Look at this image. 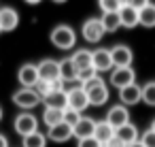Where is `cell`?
<instances>
[{"mask_svg": "<svg viewBox=\"0 0 155 147\" xmlns=\"http://www.w3.org/2000/svg\"><path fill=\"white\" fill-rule=\"evenodd\" d=\"M83 90L87 92V100H89V107H102L108 102V85L104 83V79L100 75H96L94 79L85 81L83 83Z\"/></svg>", "mask_w": 155, "mask_h": 147, "instance_id": "1", "label": "cell"}, {"mask_svg": "<svg viewBox=\"0 0 155 147\" xmlns=\"http://www.w3.org/2000/svg\"><path fill=\"white\" fill-rule=\"evenodd\" d=\"M49 39H51V43H53L58 49H62V51H68V49H72V47L77 45V32H74L70 26H66V24L55 26V28L51 30Z\"/></svg>", "mask_w": 155, "mask_h": 147, "instance_id": "2", "label": "cell"}, {"mask_svg": "<svg viewBox=\"0 0 155 147\" xmlns=\"http://www.w3.org/2000/svg\"><path fill=\"white\" fill-rule=\"evenodd\" d=\"M104 28H102V22H100V17H89V19H85L83 22V26H81V36L87 41V43H100L102 39H104Z\"/></svg>", "mask_w": 155, "mask_h": 147, "instance_id": "3", "label": "cell"}, {"mask_svg": "<svg viewBox=\"0 0 155 147\" xmlns=\"http://www.w3.org/2000/svg\"><path fill=\"white\" fill-rule=\"evenodd\" d=\"M11 100H13L15 107H19V109H24V111H30V109H34V107H38V104L43 102L41 96H38L34 90H28V87L15 90V94L11 96Z\"/></svg>", "mask_w": 155, "mask_h": 147, "instance_id": "4", "label": "cell"}, {"mask_svg": "<svg viewBox=\"0 0 155 147\" xmlns=\"http://www.w3.org/2000/svg\"><path fill=\"white\" fill-rule=\"evenodd\" d=\"M13 128H15V132L24 138V136H28V134L38 132V119H36L30 111H24V113H19V115L13 119Z\"/></svg>", "mask_w": 155, "mask_h": 147, "instance_id": "5", "label": "cell"}, {"mask_svg": "<svg viewBox=\"0 0 155 147\" xmlns=\"http://www.w3.org/2000/svg\"><path fill=\"white\" fill-rule=\"evenodd\" d=\"M110 56H113V66L115 68H132V64H134V51L123 43L113 45Z\"/></svg>", "mask_w": 155, "mask_h": 147, "instance_id": "6", "label": "cell"}, {"mask_svg": "<svg viewBox=\"0 0 155 147\" xmlns=\"http://www.w3.org/2000/svg\"><path fill=\"white\" fill-rule=\"evenodd\" d=\"M91 66L98 75L102 73H110L115 66H113V56H110V49L106 47H98L91 51Z\"/></svg>", "mask_w": 155, "mask_h": 147, "instance_id": "7", "label": "cell"}, {"mask_svg": "<svg viewBox=\"0 0 155 147\" xmlns=\"http://www.w3.org/2000/svg\"><path fill=\"white\" fill-rule=\"evenodd\" d=\"M36 70H38V79L41 81H47V83L60 81V62L58 60L45 58V60H41L36 64Z\"/></svg>", "mask_w": 155, "mask_h": 147, "instance_id": "8", "label": "cell"}, {"mask_svg": "<svg viewBox=\"0 0 155 147\" xmlns=\"http://www.w3.org/2000/svg\"><path fill=\"white\" fill-rule=\"evenodd\" d=\"M108 83L117 90H123V87L136 83V70L134 68H113L108 75Z\"/></svg>", "mask_w": 155, "mask_h": 147, "instance_id": "9", "label": "cell"}, {"mask_svg": "<svg viewBox=\"0 0 155 147\" xmlns=\"http://www.w3.org/2000/svg\"><path fill=\"white\" fill-rule=\"evenodd\" d=\"M87 107H89V100H87V92L83 90V85H81V83L72 85V87L68 90V109L83 113Z\"/></svg>", "mask_w": 155, "mask_h": 147, "instance_id": "10", "label": "cell"}, {"mask_svg": "<svg viewBox=\"0 0 155 147\" xmlns=\"http://www.w3.org/2000/svg\"><path fill=\"white\" fill-rule=\"evenodd\" d=\"M104 119L117 130V128H121L123 124H130V109L119 102V104H115V107H110V109L106 111V117H104Z\"/></svg>", "mask_w": 155, "mask_h": 147, "instance_id": "11", "label": "cell"}, {"mask_svg": "<svg viewBox=\"0 0 155 147\" xmlns=\"http://www.w3.org/2000/svg\"><path fill=\"white\" fill-rule=\"evenodd\" d=\"M17 81L21 87H28L32 90L36 83H38V70H36V64H21L19 70H17Z\"/></svg>", "mask_w": 155, "mask_h": 147, "instance_id": "12", "label": "cell"}, {"mask_svg": "<svg viewBox=\"0 0 155 147\" xmlns=\"http://www.w3.org/2000/svg\"><path fill=\"white\" fill-rule=\"evenodd\" d=\"M43 104L47 109H58V111H66L68 109V90H51L45 98Z\"/></svg>", "mask_w": 155, "mask_h": 147, "instance_id": "13", "label": "cell"}, {"mask_svg": "<svg viewBox=\"0 0 155 147\" xmlns=\"http://www.w3.org/2000/svg\"><path fill=\"white\" fill-rule=\"evenodd\" d=\"M19 26V13L13 7H0V28L2 32H13Z\"/></svg>", "mask_w": 155, "mask_h": 147, "instance_id": "14", "label": "cell"}, {"mask_svg": "<svg viewBox=\"0 0 155 147\" xmlns=\"http://www.w3.org/2000/svg\"><path fill=\"white\" fill-rule=\"evenodd\" d=\"M119 100L123 107H132V104H138L142 100V85L138 83H132L123 90H119Z\"/></svg>", "mask_w": 155, "mask_h": 147, "instance_id": "15", "label": "cell"}, {"mask_svg": "<svg viewBox=\"0 0 155 147\" xmlns=\"http://www.w3.org/2000/svg\"><path fill=\"white\" fill-rule=\"evenodd\" d=\"M94 132H96V119L94 117H81L79 119V124L72 128V136L77 138V141H81V138H89V136H94Z\"/></svg>", "mask_w": 155, "mask_h": 147, "instance_id": "16", "label": "cell"}, {"mask_svg": "<svg viewBox=\"0 0 155 147\" xmlns=\"http://www.w3.org/2000/svg\"><path fill=\"white\" fill-rule=\"evenodd\" d=\"M60 79L64 83H79V68L74 66L72 58L60 60Z\"/></svg>", "mask_w": 155, "mask_h": 147, "instance_id": "17", "label": "cell"}, {"mask_svg": "<svg viewBox=\"0 0 155 147\" xmlns=\"http://www.w3.org/2000/svg\"><path fill=\"white\" fill-rule=\"evenodd\" d=\"M94 138H96L102 147H106V145H108V141H110V138H115V128H113L106 119L96 121V132H94Z\"/></svg>", "mask_w": 155, "mask_h": 147, "instance_id": "18", "label": "cell"}, {"mask_svg": "<svg viewBox=\"0 0 155 147\" xmlns=\"http://www.w3.org/2000/svg\"><path fill=\"white\" fill-rule=\"evenodd\" d=\"M47 138L53 141V143H66V141L72 138V128L62 121V124H58V126H53V128L47 130Z\"/></svg>", "mask_w": 155, "mask_h": 147, "instance_id": "19", "label": "cell"}, {"mask_svg": "<svg viewBox=\"0 0 155 147\" xmlns=\"http://www.w3.org/2000/svg\"><path fill=\"white\" fill-rule=\"evenodd\" d=\"M115 136H117L125 147H130L132 143H136V141H138V128H136L132 121H130V124H123L121 128H117V130H115Z\"/></svg>", "mask_w": 155, "mask_h": 147, "instance_id": "20", "label": "cell"}, {"mask_svg": "<svg viewBox=\"0 0 155 147\" xmlns=\"http://www.w3.org/2000/svg\"><path fill=\"white\" fill-rule=\"evenodd\" d=\"M119 19H121V28H127V30L140 26L138 24V9H134L130 5H125V7L119 9Z\"/></svg>", "mask_w": 155, "mask_h": 147, "instance_id": "21", "label": "cell"}, {"mask_svg": "<svg viewBox=\"0 0 155 147\" xmlns=\"http://www.w3.org/2000/svg\"><path fill=\"white\" fill-rule=\"evenodd\" d=\"M70 58H72L74 66L79 68V73H81V70H87V68H94V66H91V51H89V49H77Z\"/></svg>", "mask_w": 155, "mask_h": 147, "instance_id": "22", "label": "cell"}, {"mask_svg": "<svg viewBox=\"0 0 155 147\" xmlns=\"http://www.w3.org/2000/svg\"><path fill=\"white\" fill-rule=\"evenodd\" d=\"M100 22H102V28L106 34H113L121 28V19H119V13H102L100 15Z\"/></svg>", "mask_w": 155, "mask_h": 147, "instance_id": "23", "label": "cell"}, {"mask_svg": "<svg viewBox=\"0 0 155 147\" xmlns=\"http://www.w3.org/2000/svg\"><path fill=\"white\" fill-rule=\"evenodd\" d=\"M138 24L142 28H155V5L149 2L144 9L138 11Z\"/></svg>", "mask_w": 155, "mask_h": 147, "instance_id": "24", "label": "cell"}, {"mask_svg": "<svg viewBox=\"0 0 155 147\" xmlns=\"http://www.w3.org/2000/svg\"><path fill=\"white\" fill-rule=\"evenodd\" d=\"M62 121H64V111L47 109V107H45V111H43V124L47 126V130L53 128V126H58V124H62Z\"/></svg>", "mask_w": 155, "mask_h": 147, "instance_id": "25", "label": "cell"}, {"mask_svg": "<svg viewBox=\"0 0 155 147\" xmlns=\"http://www.w3.org/2000/svg\"><path fill=\"white\" fill-rule=\"evenodd\" d=\"M47 134H43L41 130L34 132V134H28L21 138V147H47Z\"/></svg>", "mask_w": 155, "mask_h": 147, "instance_id": "26", "label": "cell"}, {"mask_svg": "<svg viewBox=\"0 0 155 147\" xmlns=\"http://www.w3.org/2000/svg\"><path fill=\"white\" fill-rule=\"evenodd\" d=\"M142 102L149 107H155V81H149L142 85Z\"/></svg>", "mask_w": 155, "mask_h": 147, "instance_id": "27", "label": "cell"}, {"mask_svg": "<svg viewBox=\"0 0 155 147\" xmlns=\"http://www.w3.org/2000/svg\"><path fill=\"white\" fill-rule=\"evenodd\" d=\"M98 7L102 13H119L121 2L119 0H98Z\"/></svg>", "mask_w": 155, "mask_h": 147, "instance_id": "28", "label": "cell"}, {"mask_svg": "<svg viewBox=\"0 0 155 147\" xmlns=\"http://www.w3.org/2000/svg\"><path fill=\"white\" fill-rule=\"evenodd\" d=\"M81 117H83V113H79V111H72V109H66L64 111V124H68L70 128H74Z\"/></svg>", "mask_w": 155, "mask_h": 147, "instance_id": "29", "label": "cell"}, {"mask_svg": "<svg viewBox=\"0 0 155 147\" xmlns=\"http://www.w3.org/2000/svg\"><path fill=\"white\" fill-rule=\"evenodd\" d=\"M144 147H155V130H151V128H147L142 134H140V138H138Z\"/></svg>", "mask_w": 155, "mask_h": 147, "instance_id": "30", "label": "cell"}, {"mask_svg": "<svg viewBox=\"0 0 155 147\" xmlns=\"http://www.w3.org/2000/svg\"><path fill=\"white\" fill-rule=\"evenodd\" d=\"M32 90H34V92L41 96V100H43V98H45V96H47V94H49L53 87H51V83H47V81H41V79H38V83H36Z\"/></svg>", "mask_w": 155, "mask_h": 147, "instance_id": "31", "label": "cell"}, {"mask_svg": "<svg viewBox=\"0 0 155 147\" xmlns=\"http://www.w3.org/2000/svg\"><path fill=\"white\" fill-rule=\"evenodd\" d=\"M77 147H102L94 136H89V138H81L79 143H77Z\"/></svg>", "mask_w": 155, "mask_h": 147, "instance_id": "32", "label": "cell"}, {"mask_svg": "<svg viewBox=\"0 0 155 147\" xmlns=\"http://www.w3.org/2000/svg\"><path fill=\"white\" fill-rule=\"evenodd\" d=\"M149 2H151V0H132L130 7H134V9H138V11H140V9H144Z\"/></svg>", "mask_w": 155, "mask_h": 147, "instance_id": "33", "label": "cell"}, {"mask_svg": "<svg viewBox=\"0 0 155 147\" xmlns=\"http://www.w3.org/2000/svg\"><path fill=\"white\" fill-rule=\"evenodd\" d=\"M106 147H125V145H123V143L115 136V138H110V141H108V145H106Z\"/></svg>", "mask_w": 155, "mask_h": 147, "instance_id": "34", "label": "cell"}, {"mask_svg": "<svg viewBox=\"0 0 155 147\" xmlns=\"http://www.w3.org/2000/svg\"><path fill=\"white\" fill-rule=\"evenodd\" d=\"M0 147H9V138H7L2 132H0Z\"/></svg>", "mask_w": 155, "mask_h": 147, "instance_id": "35", "label": "cell"}, {"mask_svg": "<svg viewBox=\"0 0 155 147\" xmlns=\"http://www.w3.org/2000/svg\"><path fill=\"white\" fill-rule=\"evenodd\" d=\"M24 2H28V5H38L41 0H24Z\"/></svg>", "mask_w": 155, "mask_h": 147, "instance_id": "36", "label": "cell"}, {"mask_svg": "<svg viewBox=\"0 0 155 147\" xmlns=\"http://www.w3.org/2000/svg\"><path fill=\"white\" fill-rule=\"evenodd\" d=\"M130 147H144V145H142V143H140V141H136V143H132V145H130Z\"/></svg>", "mask_w": 155, "mask_h": 147, "instance_id": "37", "label": "cell"}, {"mask_svg": "<svg viewBox=\"0 0 155 147\" xmlns=\"http://www.w3.org/2000/svg\"><path fill=\"white\" fill-rule=\"evenodd\" d=\"M119 2H121V7H125V5H130V2H132V0H119Z\"/></svg>", "mask_w": 155, "mask_h": 147, "instance_id": "38", "label": "cell"}, {"mask_svg": "<svg viewBox=\"0 0 155 147\" xmlns=\"http://www.w3.org/2000/svg\"><path fill=\"white\" fill-rule=\"evenodd\" d=\"M51 2H55V5H64L66 0H51Z\"/></svg>", "mask_w": 155, "mask_h": 147, "instance_id": "39", "label": "cell"}, {"mask_svg": "<svg viewBox=\"0 0 155 147\" xmlns=\"http://www.w3.org/2000/svg\"><path fill=\"white\" fill-rule=\"evenodd\" d=\"M149 128H151V130H155V119L151 121V126H149Z\"/></svg>", "mask_w": 155, "mask_h": 147, "instance_id": "40", "label": "cell"}, {"mask_svg": "<svg viewBox=\"0 0 155 147\" xmlns=\"http://www.w3.org/2000/svg\"><path fill=\"white\" fill-rule=\"evenodd\" d=\"M5 117V111H2V107H0V119H2Z\"/></svg>", "mask_w": 155, "mask_h": 147, "instance_id": "41", "label": "cell"}, {"mask_svg": "<svg viewBox=\"0 0 155 147\" xmlns=\"http://www.w3.org/2000/svg\"><path fill=\"white\" fill-rule=\"evenodd\" d=\"M0 32H2V28H0Z\"/></svg>", "mask_w": 155, "mask_h": 147, "instance_id": "42", "label": "cell"}]
</instances>
